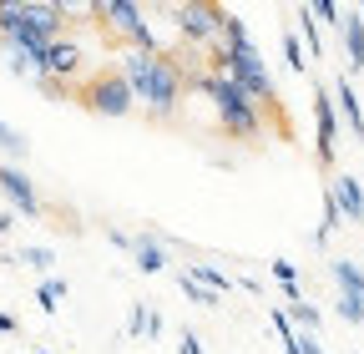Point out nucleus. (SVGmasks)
<instances>
[{
  "mask_svg": "<svg viewBox=\"0 0 364 354\" xmlns=\"http://www.w3.org/2000/svg\"><path fill=\"white\" fill-rule=\"evenodd\" d=\"M117 71L127 76L132 97H136V102H147V112H152L157 122L177 117L182 76H177V66H172L167 51H122V56H117Z\"/></svg>",
  "mask_w": 364,
  "mask_h": 354,
  "instance_id": "f257e3e1",
  "label": "nucleus"
},
{
  "mask_svg": "<svg viewBox=\"0 0 364 354\" xmlns=\"http://www.w3.org/2000/svg\"><path fill=\"white\" fill-rule=\"evenodd\" d=\"M188 92H203L208 102H213V117H218V127L228 132V137H238V142H258L263 132H268V117H263V107L243 92V86H233L228 76H218V71H203Z\"/></svg>",
  "mask_w": 364,
  "mask_h": 354,
  "instance_id": "f03ea898",
  "label": "nucleus"
},
{
  "mask_svg": "<svg viewBox=\"0 0 364 354\" xmlns=\"http://www.w3.org/2000/svg\"><path fill=\"white\" fill-rule=\"evenodd\" d=\"M66 16L71 6L51 0V6H26V0H0V36H6L11 51H41L51 46V41L66 36Z\"/></svg>",
  "mask_w": 364,
  "mask_h": 354,
  "instance_id": "7ed1b4c3",
  "label": "nucleus"
},
{
  "mask_svg": "<svg viewBox=\"0 0 364 354\" xmlns=\"http://www.w3.org/2000/svg\"><path fill=\"white\" fill-rule=\"evenodd\" d=\"M91 16H102L107 31H117L127 41V51H167L162 41H157V31L147 26V11L136 6V0H97Z\"/></svg>",
  "mask_w": 364,
  "mask_h": 354,
  "instance_id": "20e7f679",
  "label": "nucleus"
},
{
  "mask_svg": "<svg viewBox=\"0 0 364 354\" xmlns=\"http://www.w3.org/2000/svg\"><path fill=\"white\" fill-rule=\"evenodd\" d=\"M76 102H81L86 112H97V117H127V112L136 107L132 86H127V76H122L117 66H107V71H91V76L76 86Z\"/></svg>",
  "mask_w": 364,
  "mask_h": 354,
  "instance_id": "39448f33",
  "label": "nucleus"
},
{
  "mask_svg": "<svg viewBox=\"0 0 364 354\" xmlns=\"http://www.w3.org/2000/svg\"><path fill=\"white\" fill-rule=\"evenodd\" d=\"M167 16L177 21L182 46H198V51L223 46V6H208V0H182V6H172Z\"/></svg>",
  "mask_w": 364,
  "mask_h": 354,
  "instance_id": "423d86ee",
  "label": "nucleus"
},
{
  "mask_svg": "<svg viewBox=\"0 0 364 354\" xmlns=\"http://www.w3.org/2000/svg\"><path fill=\"white\" fill-rule=\"evenodd\" d=\"M314 157L318 167H334L339 157V107L324 81H314Z\"/></svg>",
  "mask_w": 364,
  "mask_h": 354,
  "instance_id": "0eeeda50",
  "label": "nucleus"
},
{
  "mask_svg": "<svg viewBox=\"0 0 364 354\" xmlns=\"http://www.w3.org/2000/svg\"><path fill=\"white\" fill-rule=\"evenodd\" d=\"M21 56H26V51H21ZM26 61H31V76H51V81H66V86H71V76H81L86 51L76 46L71 36H61V41H51V46L31 51Z\"/></svg>",
  "mask_w": 364,
  "mask_h": 354,
  "instance_id": "6e6552de",
  "label": "nucleus"
},
{
  "mask_svg": "<svg viewBox=\"0 0 364 354\" xmlns=\"http://www.w3.org/2000/svg\"><path fill=\"white\" fill-rule=\"evenodd\" d=\"M0 193H6V208L16 218H41V193L16 162H0Z\"/></svg>",
  "mask_w": 364,
  "mask_h": 354,
  "instance_id": "1a4fd4ad",
  "label": "nucleus"
},
{
  "mask_svg": "<svg viewBox=\"0 0 364 354\" xmlns=\"http://www.w3.org/2000/svg\"><path fill=\"white\" fill-rule=\"evenodd\" d=\"M329 92H334V107H339V117L349 122V132L364 142V107H359V97H354V81H349V76H334Z\"/></svg>",
  "mask_w": 364,
  "mask_h": 354,
  "instance_id": "9d476101",
  "label": "nucleus"
},
{
  "mask_svg": "<svg viewBox=\"0 0 364 354\" xmlns=\"http://www.w3.org/2000/svg\"><path fill=\"white\" fill-rule=\"evenodd\" d=\"M132 258H136V269L142 274H162L167 269V243H162V233H136V243H132Z\"/></svg>",
  "mask_w": 364,
  "mask_h": 354,
  "instance_id": "9b49d317",
  "label": "nucleus"
},
{
  "mask_svg": "<svg viewBox=\"0 0 364 354\" xmlns=\"http://www.w3.org/2000/svg\"><path fill=\"white\" fill-rule=\"evenodd\" d=\"M329 188H334V198H339V213L349 218V223H364V183H359V177L339 172Z\"/></svg>",
  "mask_w": 364,
  "mask_h": 354,
  "instance_id": "f8f14e48",
  "label": "nucleus"
},
{
  "mask_svg": "<svg viewBox=\"0 0 364 354\" xmlns=\"http://www.w3.org/2000/svg\"><path fill=\"white\" fill-rule=\"evenodd\" d=\"M182 274H188L193 284H203L208 294H218V299L233 294V274H223L218 263H203V258H198V263H182Z\"/></svg>",
  "mask_w": 364,
  "mask_h": 354,
  "instance_id": "ddd939ff",
  "label": "nucleus"
},
{
  "mask_svg": "<svg viewBox=\"0 0 364 354\" xmlns=\"http://www.w3.org/2000/svg\"><path fill=\"white\" fill-rule=\"evenodd\" d=\"M329 279L339 284V294H344V299L364 304V269H359L354 258H334V263H329Z\"/></svg>",
  "mask_w": 364,
  "mask_h": 354,
  "instance_id": "4468645a",
  "label": "nucleus"
},
{
  "mask_svg": "<svg viewBox=\"0 0 364 354\" xmlns=\"http://www.w3.org/2000/svg\"><path fill=\"white\" fill-rule=\"evenodd\" d=\"M339 36H344L349 66H354V71H364V16H359V11H344V26H339Z\"/></svg>",
  "mask_w": 364,
  "mask_h": 354,
  "instance_id": "2eb2a0df",
  "label": "nucleus"
},
{
  "mask_svg": "<svg viewBox=\"0 0 364 354\" xmlns=\"http://www.w3.org/2000/svg\"><path fill=\"white\" fill-rule=\"evenodd\" d=\"M299 41H304L309 61H324V36H318V21H314L309 6H299Z\"/></svg>",
  "mask_w": 364,
  "mask_h": 354,
  "instance_id": "dca6fc26",
  "label": "nucleus"
},
{
  "mask_svg": "<svg viewBox=\"0 0 364 354\" xmlns=\"http://www.w3.org/2000/svg\"><path fill=\"white\" fill-rule=\"evenodd\" d=\"M284 314H289V324H294L299 334H318V324H324V314H318V309H314L309 299H294V304L284 309Z\"/></svg>",
  "mask_w": 364,
  "mask_h": 354,
  "instance_id": "f3484780",
  "label": "nucleus"
},
{
  "mask_svg": "<svg viewBox=\"0 0 364 354\" xmlns=\"http://www.w3.org/2000/svg\"><path fill=\"white\" fill-rule=\"evenodd\" d=\"M16 263H21V269H36L41 279H51L56 253H51V248H41V243H26V248H16Z\"/></svg>",
  "mask_w": 364,
  "mask_h": 354,
  "instance_id": "a211bd4d",
  "label": "nucleus"
},
{
  "mask_svg": "<svg viewBox=\"0 0 364 354\" xmlns=\"http://www.w3.org/2000/svg\"><path fill=\"white\" fill-rule=\"evenodd\" d=\"M279 51H284V66H289V71H299V76L309 71V56H304V41H299V31H294V26H284V36H279Z\"/></svg>",
  "mask_w": 364,
  "mask_h": 354,
  "instance_id": "6ab92c4d",
  "label": "nucleus"
},
{
  "mask_svg": "<svg viewBox=\"0 0 364 354\" xmlns=\"http://www.w3.org/2000/svg\"><path fill=\"white\" fill-rule=\"evenodd\" d=\"M61 299H66V279H41L36 284V309H41V314H56V309H61Z\"/></svg>",
  "mask_w": 364,
  "mask_h": 354,
  "instance_id": "aec40b11",
  "label": "nucleus"
},
{
  "mask_svg": "<svg viewBox=\"0 0 364 354\" xmlns=\"http://www.w3.org/2000/svg\"><path fill=\"white\" fill-rule=\"evenodd\" d=\"M268 274H273V284H279V289L289 294V304H294V299H304V294H299V263L273 258V263H268Z\"/></svg>",
  "mask_w": 364,
  "mask_h": 354,
  "instance_id": "412c9836",
  "label": "nucleus"
},
{
  "mask_svg": "<svg viewBox=\"0 0 364 354\" xmlns=\"http://www.w3.org/2000/svg\"><path fill=\"white\" fill-rule=\"evenodd\" d=\"M0 152H6V157H26V152H31L26 132H21V127H11V122H0Z\"/></svg>",
  "mask_w": 364,
  "mask_h": 354,
  "instance_id": "4be33fe9",
  "label": "nucleus"
},
{
  "mask_svg": "<svg viewBox=\"0 0 364 354\" xmlns=\"http://www.w3.org/2000/svg\"><path fill=\"white\" fill-rule=\"evenodd\" d=\"M177 284H182V294H188L193 304H208V309H218V304H223L218 294H208L203 284H193V279H188V274H182V269H177Z\"/></svg>",
  "mask_w": 364,
  "mask_h": 354,
  "instance_id": "5701e85b",
  "label": "nucleus"
},
{
  "mask_svg": "<svg viewBox=\"0 0 364 354\" xmlns=\"http://www.w3.org/2000/svg\"><path fill=\"white\" fill-rule=\"evenodd\" d=\"M314 21H329V26H344V6H339V0H314Z\"/></svg>",
  "mask_w": 364,
  "mask_h": 354,
  "instance_id": "b1692460",
  "label": "nucleus"
},
{
  "mask_svg": "<svg viewBox=\"0 0 364 354\" xmlns=\"http://www.w3.org/2000/svg\"><path fill=\"white\" fill-rule=\"evenodd\" d=\"M31 81H36V92H41V97H56V102H66V97H76V92H71V86H66V81H51V76H31Z\"/></svg>",
  "mask_w": 364,
  "mask_h": 354,
  "instance_id": "393cba45",
  "label": "nucleus"
},
{
  "mask_svg": "<svg viewBox=\"0 0 364 354\" xmlns=\"http://www.w3.org/2000/svg\"><path fill=\"white\" fill-rule=\"evenodd\" d=\"M334 314H339L344 324H364V304H354V299L339 294V299H334Z\"/></svg>",
  "mask_w": 364,
  "mask_h": 354,
  "instance_id": "a878e982",
  "label": "nucleus"
},
{
  "mask_svg": "<svg viewBox=\"0 0 364 354\" xmlns=\"http://www.w3.org/2000/svg\"><path fill=\"white\" fill-rule=\"evenodd\" d=\"M177 339H182V344H177V354H208V349H203V339H198L193 329H182Z\"/></svg>",
  "mask_w": 364,
  "mask_h": 354,
  "instance_id": "bb28decb",
  "label": "nucleus"
},
{
  "mask_svg": "<svg viewBox=\"0 0 364 354\" xmlns=\"http://www.w3.org/2000/svg\"><path fill=\"white\" fill-rule=\"evenodd\" d=\"M0 334H21V319H16V314H6V309H0Z\"/></svg>",
  "mask_w": 364,
  "mask_h": 354,
  "instance_id": "cd10ccee",
  "label": "nucleus"
},
{
  "mask_svg": "<svg viewBox=\"0 0 364 354\" xmlns=\"http://www.w3.org/2000/svg\"><path fill=\"white\" fill-rule=\"evenodd\" d=\"M11 228H16V213H11V208H0V238H6Z\"/></svg>",
  "mask_w": 364,
  "mask_h": 354,
  "instance_id": "c85d7f7f",
  "label": "nucleus"
},
{
  "mask_svg": "<svg viewBox=\"0 0 364 354\" xmlns=\"http://www.w3.org/2000/svg\"><path fill=\"white\" fill-rule=\"evenodd\" d=\"M31 354H51V349H31Z\"/></svg>",
  "mask_w": 364,
  "mask_h": 354,
  "instance_id": "c756f323",
  "label": "nucleus"
},
{
  "mask_svg": "<svg viewBox=\"0 0 364 354\" xmlns=\"http://www.w3.org/2000/svg\"><path fill=\"white\" fill-rule=\"evenodd\" d=\"M359 16H364V6H359Z\"/></svg>",
  "mask_w": 364,
  "mask_h": 354,
  "instance_id": "7c9ffc66",
  "label": "nucleus"
}]
</instances>
